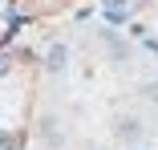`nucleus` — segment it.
<instances>
[{"label":"nucleus","mask_w":158,"mask_h":150,"mask_svg":"<svg viewBox=\"0 0 158 150\" xmlns=\"http://www.w3.org/2000/svg\"><path fill=\"white\" fill-rule=\"evenodd\" d=\"M65 65H69V45H65V41L49 45V53H45V69H49V73H61Z\"/></svg>","instance_id":"f257e3e1"},{"label":"nucleus","mask_w":158,"mask_h":150,"mask_svg":"<svg viewBox=\"0 0 158 150\" xmlns=\"http://www.w3.org/2000/svg\"><path fill=\"white\" fill-rule=\"evenodd\" d=\"M114 134H118L122 142H138V138H142V122H138V118H122Z\"/></svg>","instance_id":"f03ea898"},{"label":"nucleus","mask_w":158,"mask_h":150,"mask_svg":"<svg viewBox=\"0 0 158 150\" xmlns=\"http://www.w3.org/2000/svg\"><path fill=\"white\" fill-rule=\"evenodd\" d=\"M142 98H146V102H154V106H158V81H150V85H142Z\"/></svg>","instance_id":"7ed1b4c3"}]
</instances>
